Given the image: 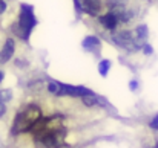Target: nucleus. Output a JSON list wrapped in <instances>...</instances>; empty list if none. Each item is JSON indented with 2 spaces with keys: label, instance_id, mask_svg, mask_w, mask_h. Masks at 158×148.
<instances>
[{
  "label": "nucleus",
  "instance_id": "obj_1",
  "mask_svg": "<svg viewBox=\"0 0 158 148\" xmlns=\"http://www.w3.org/2000/svg\"><path fill=\"white\" fill-rule=\"evenodd\" d=\"M42 118V110L37 105H28L23 110H20L14 119L12 124V133L14 134H20L25 133L28 130H31Z\"/></svg>",
  "mask_w": 158,
  "mask_h": 148
},
{
  "label": "nucleus",
  "instance_id": "obj_15",
  "mask_svg": "<svg viewBox=\"0 0 158 148\" xmlns=\"http://www.w3.org/2000/svg\"><path fill=\"white\" fill-rule=\"evenodd\" d=\"M11 99V92L9 90H0V102H6Z\"/></svg>",
  "mask_w": 158,
  "mask_h": 148
},
{
  "label": "nucleus",
  "instance_id": "obj_18",
  "mask_svg": "<svg viewBox=\"0 0 158 148\" xmlns=\"http://www.w3.org/2000/svg\"><path fill=\"white\" fill-rule=\"evenodd\" d=\"M137 87H138V83H137L135 80H134V81H131V84H129V89H131V90H135Z\"/></svg>",
  "mask_w": 158,
  "mask_h": 148
},
{
  "label": "nucleus",
  "instance_id": "obj_6",
  "mask_svg": "<svg viewBox=\"0 0 158 148\" xmlns=\"http://www.w3.org/2000/svg\"><path fill=\"white\" fill-rule=\"evenodd\" d=\"M112 40L114 43H117L120 48H124L127 50H138L141 49V46L138 45L134 32L131 31H121V32H117L112 35Z\"/></svg>",
  "mask_w": 158,
  "mask_h": 148
},
{
  "label": "nucleus",
  "instance_id": "obj_16",
  "mask_svg": "<svg viewBox=\"0 0 158 148\" xmlns=\"http://www.w3.org/2000/svg\"><path fill=\"white\" fill-rule=\"evenodd\" d=\"M149 125H151V128H152V130H158V115L152 119V121H151V124H149Z\"/></svg>",
  "mask_w": 158,
  "mask_h": 148
},
{
  "label": "nucleus",
  "instance_id": "obj_7",
  "mask_svg": "<svg viewBox=\"0 0 158 148\" xmlns=\"http://www.w3.org/2000/svg\"><path fill=\"white\" fill-rule=\"evenodd\" d=\"M75 9L83 11L92 17H97L102 9V0H74Z\"/></svg>",
  "mask_w": 158,
  "mask_h": 148
},
{
  "label": "nucleus",
  "instance_id": "obj_10",
  "mask_svg": "<svg viewBox=\"0 0 158 148\" xmlns=\"http://www.w3.org/2000/svg\"><path fill=\"white\" fill-rule=\"evenodd\" d=\"M100 23L105 26L106 29H110V31H114L115 28H117V25L120 23V20L117 18V15H114L112 12H107V14H103V15H100Z\"/></svg>",
  "mask_w": 158,
  "mask_h": 148
},
{
  "label": "nucleus",
  "instance_id": "obj_3",
  "mask_svg": "<svg viewBox=\"0 0 158 148\" xmlns=\"http://www.w3.org/2000/svg\"><path fill=\"white\" fill-rule=\"evenodd\" d=\"M63 122H64V118L58 116V115L51 116V118H40V121L31 128V131L34 134V139H39L42 136L51 134V133L60 130V128H64Z\"/></svg>",
  "mask_w": 158,
  "mask_h": 148
},
{
  "label": "nucleus",
  "instance_id": "obj_5",
  "mask_svg": "<svg viewBox=\"0 0 158 148\" xmlns=\"http://www.w3.org/2000/svg\"><path fill=\"white\" fill-rule=\"evenodd\" d=\"M109 12L117 15L120 23H129L134 17V12L129 8L127 0H109Z\"/></svg>",
  "mask_w": 158,
  "mask_h": 148
},
{
  "label": "nucleus",
  "instance_id": "obj_8",
  "mask_svg": "<svg viewBox=\"0 0 158 148\" xmlns=\"http://www.w3.org/2000/svg\"><path fill=\"white\" fill-rule=\"evenodd\" d=\"M94 92L81 87V86H69V84H61L60 83V90L57 96H86V95H92Z\"/></svg>",
  "mask_w": 158,
  "mask_h": 148
},
{
  "label": "nucleus",
  "instance_id": "obj_11",
  "mask_svg": "<svg viewBox=\"0 0 158 148\" xmlns=\"http://www.w3.org/2000/svg\"><path fill=\"white\" fill-rule=\"evenodd\" d=\"M100 40L97 38V37H92V35H89V37H86L85 40H83V49L85 50H89V52H97V50L100 49Z\"/></svg>",
  "mask_w": 158,
  "mask_h": 148
},
{
  "label": "nucleus",
  "instance_id": "obj_19",
  "mask_svg": "<svg viewBox=\"0 0 158 148\" xmlns=\"http://www.w3.org/2000/svg\"><path fill=\"white\" fill-rule=\"evenodd\" d=\"M5 11H6V2L0 0V12H5Z\"/></svg>",
  "mask_w": 158,
  "mask_h": 148
},
{
  "label": "nucleus",
  "instance_id": "obj_21",
  "mask_svg": "<svg viewBox=\"0 0 158 148\" xmlns=\"http://www.w3.org/2000/svg\"><path fill=\"white\" fill-rule=\"evenodd\" d=\"M3 76H5V75H3V72L0 70V83H2V80H3Z\"/></svg>",
  "mask_w": 158,
  "mask_h": 148
},
{
  "label": "nucleus",
  "instance_id": "obj_20",
  "mask_svg": "<svg viewBox=\"0 0 158 148\" xmlns=\"http://www.w3.org/2000/svg\"><path fill=\"white\" fill-rule=\"evenodd\" d=\"M5 111H6V107H5V102H0V116H2V115H5Z\"/></svg>",
  "mask_w": 158,
  "mask_h": 148
},
{
  "label": "nucleus",
  "instance_id": "obj_9",
  "mask_svg": "<svg viewBox=\"0 0 158 148\" xmlns=\"http://www.w3.org/2000/svg\"><path fill=\"white\" fill-rule=\"evenodd\" d=\"M14 49H15V43L12 38H8L5 41V46L0 50V63H6L9 61V58L14 55Z\"/></svg>",
  "mask_w": 158,
  "mask_h": 148
},
{
  "label": "nucleus",
  "instance_id": "obj_17",
  "mask_svg": "<svg viewBox=\"0 0 158 148\" xmlns=\"http://www.w3.org/2000/svg\"><path fill=\"white\" fill-rule=\"evenodd\" d=\"M143 52H144L146 55H151V53H152V48H151V45L144 43V46H143Z\"/></svg>",
  "mask_w": 158,
  "mask_h": 148
},
{
  "label": "nucleus",
  "instance_id": "obj_4",
  "mask_svg": "<svg viewBox=\"0 0 158 148\" xmlns=\"http://www.w3.org/2000/svg\"><path fill=\"white\" fill-rule=\"evenodd\" d=\"M66 134H68L66 130L60 128V130L54 131L51 134H46V136H42V138L35 139V144L40 148H61L64 145Z\"/></svg>",
  "mask_w": 158,
  "mask_h": 148
},
{
  "label": "nucleus",
  "instance_id": "obj_12",
  "mask_svg": "<svg viewBox=\"0 0 158 148\" xmlns=\"http://www.w3.org/2000/svg\"><path fill=\"white\" fill-rule=\"evenodd\" d=\"M109 69H110V61H109V60H102V61L98 63V72H100L102 76H106V75H107Z\"/></svg>",
  "mask_w": 158,
  "mask_h": 148
},
{
  "label": "nucleus",
  "instance_id": "obj_2",
  "mask_svg": "<svg viewBox=\"0 0 158 148\" xmlns=\"http://www.w3.org/2000/svg\"><path fill=\"white\" fill-rule=\"evenodd\" d=\"M37 25V18L34 15L32 6L31 5H22L20 6V15H19V21L15 25H12V31L14 34H17L22 40H29V35L32 32V29Z\"/></svg>",
  "mask_w": 158,
  "mask_h": 148
},
{
  "label": "nucleus",
  "instance_id": "obj_13",
  "mask_svg": "<svg viewBox=\"0 0 158 148\" xmlns=\"http://www.w3.org/2000/svg\"><path fill=\"white\" fill-rule=\"evenodd\" d=\"M81 99H83V104L88 105V107H92V105H95V104L100 102V99L95 96V93H92V95H86V96H83Z\"/></svg>",
  "mask_w": 158,
  "mask_h": 148
},
{
  "label": "nucleus",
  "instance_id": "obj_14",
  "mask_svg": "<svg viewBox=\"0 0 158 148\" xmlns=\"http://www.w3.org/2000/svg\"><path fill=\"white\" fill-rule=\"evenodd\" d=\"M48 90H49V93L51 95H58V90H60V83L58 81H51L49 84H48Z\"/></svg>",
  "mask_w": 158,
  "mask_h": 148
}]
</instances>
